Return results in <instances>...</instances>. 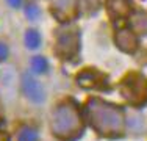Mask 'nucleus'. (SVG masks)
Wrapping results in <instances>:
<instances>
[{
  "label": "nucleus",
  "instance_id": "nucleus-1",
  "mask_svg": "<svg viewBox=\"0 0 147 141\" xmlns=\"http://www.w3.org/2000/svg\"><path fill=\"white\" fill-rule=\"evenodd\" d=\"M24 91L28 96V99H31L33 102H42V99H44L42 88H41V85L38 82H34L30 75L24 77Z\"/></svg>",
  "mask_w": 147,
  "mask_h": 141
},
{
  "label": "nucleus",
  "instance_id": "nucleus-2",
  "mask_svg": "<svg viewBox=\"0 0 147 141\" xmlns=\"http://www.w3.org/2000/svg\"><path fill=\"white\" fill-rule=\"evenodd\" d=\"M31 69H33L34 74H42L47 69V61H45L42 56H36L31 61Z\"/></svg>",
  "mask_w": 147,
  "mask_h": 141
},
{
  "label": "nucleus",
  "instance_id": "nucleus-3",
  "mask_svg": "<svg viewBox=\"0 0 147 141\" xmlns=\"http://www.w3.org/2000/svg\"><path fill=\"white\" fill-rule=\"evenodd\" d=\"M25 42H27V45H28L30 49H36L38 45H39V42H41V36L36 33V31H28L27 33V36H25Z\"/></svg>",
  "mask_w": 147,
  "mask_h": 141
},
{
  "label": "nucleus",
  "instance_id": "nucleus-4",
  "mask_svg": "<svg viewBox=\"0 0 147 141\" xmlns=\"http://www.w3.org/2000/svg\"><path fill=\"white\" fill-rule=\"evenodd\" d=\"M19 141H38V135H36V132H33V130L25 129V130L20 132Z\"/></svg>",
  "mask_w": 147,
  "mask_h": 141
},
{
  "label": "nucleus",
  "instance_id": "nucleus-5",
  "mask_svg": "<svg viewBox=\"0 0 147 141\" xmlns=\"http://www.w3.org/2000/svg\"><path fill=\"white\" fill-rule=\"evenodd\" d=\"M27 16H28L30 19H34V17L39 16V9H38L36 6H28V9H27Z\"/></svg>",
  "mask_w": 147,
  "mask_h": 141
},
{
  "label": "nucleus",
  "instance_id": "nucleus-6",
  "mask_svg": "<svg viewBox=\"0 0 147 141\" xmlns=\"http://www.w3.org/2000/svg\"><path fill=\"white\" fill-rule=\"evenodd\" d=\"M6 56V47L3 44H0V60H3Z\"/></svg>",
  "mask_w": 147,
  "mask_h": 141
},
{
  "label": "nucleus",
  "instance_id": "nucleus-7",
  "mask_svg": "<svg viewBox=\"0 0 147 141\" xmlns=\"http://www.w3.org/2000/svg\"><path fill=\"white\" fill-rule=\"evenodd\" d=\"M8 3H9L11 6H14V8L20 6V0H8Z\"/></svg>",
  "mask_w": 147,
  "mask_h": 141
}]
</instances>
